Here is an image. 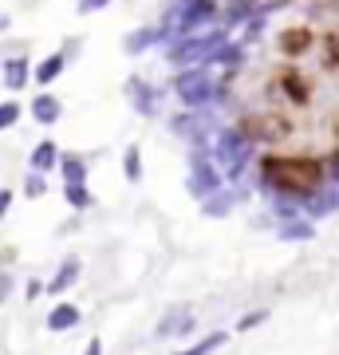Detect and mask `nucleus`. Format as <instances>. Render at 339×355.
<instances>
[{
  "label": "nucleus",
  "instance_id": "obj_1",
  "mask_svg": "<svg viewBox=\"0 0 339 355\" xmlns=\"http://www.w3.org/2000/svg\"><path fill=\"white\" fill-rule=\"evenodd\" d=\"M229 103L268 158L339 154V0H284L245 51Z\"/></svg>",
  "mask_w": 339,
  "mask_h": 355
},
{
  "label": "nucleus",
  "instance_id": "obj_2",
  "mask_svg": "<svg viewBox=\"0 0 339 355\" xmlns=\"http://www.w3.org/2000/svg\"><path fill=\"white\" fill-rule=\"evenodd\" d=\"M264 174L277 186H284V190H312V186H320V162H312V158H268Z\"/></svg>",
  "mask_w": 339,
  "mask_h": 355
}]
</instances>
